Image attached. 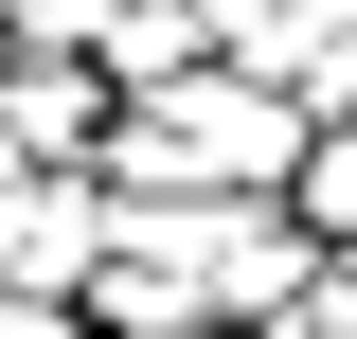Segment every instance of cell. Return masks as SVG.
I'll list each match as a JSON object with an SVG mask.
<instances>
[{
	"label": "cell",
	"mask_w": 357,
	"mask_h": 339,
	"mask_svg": "<svg viewBox=\"0 0 357 339\" xmlns=\"http://www.w3.org/2000/svg\"><path fill=\"white\" fill-rule=\"evenodd\" d=\"M89 232H107L89 197H36V179L0 161V250H18V268H89Z\"/></svg>",
	"instance_id": "2"
},
{
	"label": "cell",
	"mask_w": 357,
	"mask_h": 339,
	"mask_svg": "<svg viewBox=\"0 0 357 339\" xmlns=\"http://www.w3.org/2000/svg\"><path fill=\"white\" fill-rule=\"evenodd\" d=\"M107 161H126V197L143 179H232V197H250V179H304V107H268V89H232V72H197L178 89V107H143V126H107Z\"/></svg>",
	"instance_id": "1"
},
{
	"label": "cell",
	"mask_w": 357,
	"mask_h": 339,
	"mask_svg": "<svg viewBox=\"0 0 357 339\" xmlns=\"http://www.w3.org/2000/svg\"><path fill=\"white\" fill-rule=\"evenodd\" d=\"M304 214H321V232H357V126H340V143H304Z\"/></svg>",
	"instance_id": "3"
}]
</instances>
